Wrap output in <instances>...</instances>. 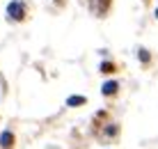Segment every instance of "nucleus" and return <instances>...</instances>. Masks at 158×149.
<instances>
[{
    "instance_id": "obj_1",
    "label": "nucleus",
    "mask_w": 158,
    "mask_h": 149,
    "mask_svg": "<svg viewBox=\"0 0 158 149\" xmlns=\"http://www.w3.org/2000/svg\"><path fill=\"white\" fill-rule=\"evenodd\" d=\"M7 14H9V19H14V21H23V19H25V7H23V2H19V0L9 2V5H7Z\"/></svg>"
},
{
    "instance_id": "obj_2",
    "label": "nucleus",
    "mask_w": 158,
    "mask_h": 149,
    "mask_svg": "<svg viewBox=\"0 0 158 149\" xmlns=\"http://www.w3.org/2000/svg\"><path fill=\"white\" fill-rule=\"evenodd\" d=\"M117 90H119V85L115 80H110V83H106V85L101 87V92H103V96H115L117 94Z\"/></svg>"
},
{
    "instance_id": "obj_3",
    "label": "nucleus",
    "mask_w": 158,
    "mask_h": 149,
    "mask_svg": "<svg viewBox=\"0 0 158 149\" xmlns=\"http://www.w3.org/2000/svg\"><path fill=\"white\" fill-rule=\"evenodd\" d=\"M0 145H2V149H9L14 145V133L12 131H5V133L0 135Z\"/></svg>"
},
{
    "instance_id": "obj_4",
    "label": "nucleus",
    "mask_w": 158,
    "mask_h": 149,
    "mask_svg": "<svg viewBox=\"0 0 158 149\" xmlns=\"http://www.w3.org/2000/svg\"><path fill=\"white\" fill-rule=\"evenodd\" d=\"M85 101H87L85 96H69V99H67V106H71V108H73V106H83Z\"/></svg>"
},
{
    "instance_id": "obj_5",
    "label": "nucleus",
    "mask_w": 158,
    "mask_h": 149,
    "mask_svg": "<svg viewBox=\"0 0 158 149\" xmlns=\"http://www.w3.org/2000/svg\"><path fill=\"white\" fill-rule=\"evenodd\" d=\"M101 71H103V74H112V71H115V64H112V62H103Z\"/></svg>"
},
{
    "instance_id": "obj_6",
    "label": "nucleus",
    "mask_w": 158,
    "mask_h": 149,
    "mask_svg": "<svg viewBox=\"0 0 158 149\" xmlns=\"http://www.w3.org/2000/svg\"><path fill=\"white\" fill-rule=\"evenodd\" d=\"M138 57L142 60V62H149V51H144V48H140V53H138Z\"/></svg>"
},
{
    "instance_id": "obj_7",
    "label": "nucleus",
    "mask_w": 158,
    "mask_h": 149,
    "mask_svg": "<svg viewBox=\"0 0 158 149\" xmlns=\"http://www.w3.org/2000/svg\"><path fill=\"white\" fill-rule=\"evenodd\" d=\"M99 2H101V9H108V7H110V0H99Z\"/></svg>"
},
{
    "instance_id": "obj_8",
    "label": "nucleus",
    "mask_w": 158,
    "mask_h": 149,
    "mask_svg": "<svg viewBox=\"0 0 158 149\" xmlns=\"http://www.w3.org/2000/svg\"><path fill=\"white\" fill-rule=\"evenodd\" d=\"M156 19H158V9H156Z\"/></svg>"
},
{
    "instance_id": "obj_9",
    "label": "nucleus",
    "mask_w": 158,
    "mask_h": 149,
    "mask_svg": "<svg viewBox=\"0 0 158 149\" xmlns=\"http://www.w3.org/2000/svg\"><path fill=\"white\" fill-rule=\"evenodd\" d=\"M55 2H62V0H55Z\"/></svg>"
}]
</instances>
